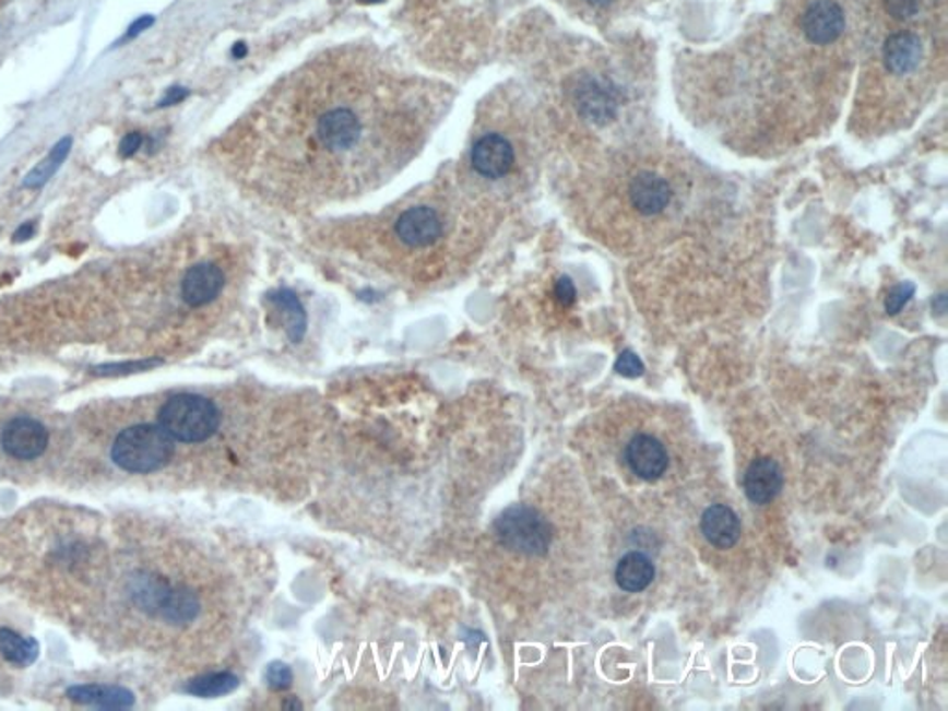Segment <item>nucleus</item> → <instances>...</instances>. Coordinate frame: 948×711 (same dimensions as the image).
I'll return each mask as SVG.
<instances>
[{
	"mask_svg": "<svg viewBox=\"0 0 948 711\" xmlns=\"http://www.w3.org/2000/svg\"><path fill=\"white\" fill-rule=\"evenodd\" d=\"M449 92L367 55L324 56L287 74L237 122V177L282 206L380 188L420 153Z\"/></svg>",
	"mask_w": 948,
	"mask_h": 711,
	"instance_id": "nucleus-1",
	"label": "nucleus"
},
{
	"mask_svg": "<svg viewBox=\"0 0 948 711\" xmlns=\"http://www.w3.org/2000/svg\"><path fill=\"white\" fill-rule=\"evenodd\" d=\"M487 204L471 186L436 189L415 197L407 206L393 208L365 232L364 252L395 260L436 258L443 252H474L489 230Z\"/></svg>",
	"mask_w": 948,
	"mask_h": 711,
	"instance_id": "nucleus-2",
	"label": "nucleus"
},
{
	"mask_svg": "<svg viewBox=\"0 0 948 711\" xmlns=\"http://www.w3.org/2000/svg\"><path fill=\"white\" fill-rule=\"evenodd\" d=\"M175 454V439L159 425L125 428L111 447L117 467L132 474H149L164 469Z\"/></svg>",
	"mask_w": 948,
	"mask_h": 711,
	"instance_id": "nucleus-3",
	"label": "nucleus"
},
{
	"mask_svg": "<svg viewBox=\"0 0 948 711\" xmlns=\"http://www.w3.org/2000/svg\"><path fill=\"white\" fill-rule=\"evenodd\" d=\"M158 423L175 441L202 443L220 430V407L206 396L180 393L159 407Z\"/></svg>",
	"mask_w": 948,
	"mask_h": 711,
	"instance_id": "nucleus-4",
	"label": "nucleus"
},
{
	"mask_svg": "<svg viewBox=\"0 0 948 711\" xmlns=\"http://www.w3.org/2000/svg\"><path fill=\"white\" fill-rule=\"evenodd\" d=\"M495 534L508 550L530 558L545 556L553 545V526L540 511L526 505L506 508L495 521Z\"/></svg>",
	"mask_w": 948,
	"mask_h": 711,
	"instance_id": "nucleus-5",
	"label": "nucleus"
},
{
	"mask_svg": "<svg viewBox=\"0 0 948 711\" xmlns=\"http://www.w3.org/2000/svg\"><path fill=\"white\" fill-rule=\"evenodd\" d=\"M226 286L228 269L220 260L204 258L186 269L180 280V297L189 308L201 310L213 305L225 293Z\"/></svg>",
	"mask_w": 948,
	"mask_h": 711,
	"instance_id": "nucleus-6",
	"label": "nucleus"
},
{
	"mask_svg": "<svg viewBox=\"0 0 948 711\" xmlns=\"http://www.w3.org/2000/svg\"><path fill=\"white\" fill-rule=\"evenodd\" d=\"M471 169L487 182H497L510 175L516 165V151L511 141L499 132H489L474 141L471 149Z\"/></svg>",
	"mask_w": 948,
	"mask_h": 711,
	"instance_id": "nucleus-7",
	"label": "nucleus"
},
{
	"mask_svg": "<svg viewBox=\"0 0 948 711\" xmlns=\"http://www.w3.org/2000/svg\"><path fill=\"white\" fill-rule=\"evenodd\" d=\"M0 445L8 457L31 462L42 457L49 447V430L32 417H15L0 434Z\"/></svg>",
	"mask_w": 948,
	"mask_h": 711,
	"instance_id": "nucleus-8",
	"label": "nucleus"
},
{
	"mask_svg": "<svg viewBox=\"0 0 948 711\" xmlns=\"http://www.w3.org/2000/svg\"><path fill=\"white\" fill-rule=\"evenodd\" d=\"M845 12L836 0H811L801 15V31L814 45H832L845 31Z\"/></svg>",
	"mask_w": 948,
	"mask_h": 711,
	"instance_id": "nucleus-9",
	"label": "nucleus"
},
{
	"mask_svg": "<svg viewBox=\"0 0 948 711\" xmlns=\"http://www.w3.org/2000/svg\"><path fill=\"white\" fill-rule=\"evenodd\" d=\"M628 467L641 481H657L669 465L667 450L649 434H638L625 450Z\"/></svg>",
	"mask_w": 948,
	"mask_h": 711,
	"instance_id": "nucleus-10",
	"label": "nucleus"
},
{
	"mask_svg": "<svg viewBox=\"0 0 948 711\" xmlns=\"http://www.w3.org/2000/svg\"><path fill=\"white\" fill-rule=\"evenodd\" d=\"M784 487V473L772 458H758L748 465L743 489L753 505H769Z\"/></svg>",
	"mask_w": 948,
	"mask_h": 711,
	"instance_id": "nucleus-11",
	"label": "nucleus"
},
{
	"mask_svg": "<svg viewBox=\"0 0 948 711\" xmlns=\"http://www.w3.org/2000/svg\"><path fill=\"white\" fill-rule=\"evenodd\" d=\"M628 197L632 206L643 215H657L669 206L673 189L665 178L652 170H641L628 186Z\"/></svg>",
	"mask_w": 948,
	"mask_h": 711,
	"instance_id": "nucleus-12",
	"label": "nucleus"
},
{
	"mask_svg": "<svg viewBox=\"0 0 948 711\" xmlns=\"http://www.w3.org/2000/svg\"><path fill=\"white\" fill-rule=\"evenodd\" d=\"M921 58H923V43L913 32H894L881 47V60L889 73H912L919 68Z\"/></svg>",
	"mask_w": 948,
	"mask_h": 711,
	"instance_id": "nucleus-13",
	"label": "nucleus"
},
{
	"mask_svg": "<svg viewBox=\"0 0 948 711\" xmlns=\"http://www.w3.org/2000/svg\"><path fill=\"white\" fill-rule=\"evenodd\" d=\"M700 530L706 540L715 548H732L742 537V521L732 508L713 505L700 519Z\"/></svg>",
	"mask_w": 948,
	"mask_h": 711,
	"instance_id": "nucleus-14",
	"label": "nucleus"
},
{
	"mask_svg": "<svg viewBox=\"0 0 948 711\" xmlns=\"http://www.w3.org/2000/svg\"><path fill=\"white\" fill-rule=\"evenodd\" d=\"M68 699L74 704L95 706L103 710H127L135 704V697L127 687L80 684L69 687Z\"/></svg>",
	"mask_w": 948,
	"mask_h": 711,
	"instance_id": "nucleus-15",
	"label": "nucleus"
},
{
	"mask_svg": "<svg viewBox=\"0 0 948 711\" xmlns=\"http://www.w3.org/2000/svg\"><path fill=\"white\" fill-rule=\"evenodd\" d=\"M615 580L620 590L628 593L644 591L654 580V566L651 559L641 553H630L619 559L615 567Z\"/></svg>",
	"mask_w": 948,
	"mask_h": 711,
	"instance_id": "nucleus-16",
	"label": "nucleus"
},
{
	"mask_svg": "<svg viewBox=\"0 0 948 711\" xmlns=\"http://www.w3.org/2000/svg\"><path fill=\"white\" fill-rule=\"evenodd\" d=\"M71 149H73V138L71 135L61 138L50 149L49 154L26 175L25 180H23V188L42 189L45 183H49L50 178L55 177L56 173L60 170L61 165H63V162L69 158Z\"/></svg>",
	"mask_w": 948,
	"mask_h": 711,
	"instance_id": "nucleus-17",
	"label": "nucleus"
},
{
	"mask_svg": "<svg viewBox=\"0 0 948 711\" xmlns=\"http://www.w3.org/2000/svg\"><path fill=\"white\" fill-rule=\"evenodd\" d=\"M0 654L15 667H31L39 656V643L10 628H0Z\"/></svg>",
	"mask_w": 948,
	"mask_h": 711,
	"instance_id": "nucleus-18",
	"label": "nucleus"
},
{
	"mask_svg": "<svg viewBox=\"0 0 948 711\" xmlns=\"http://www.w3.org/2000/svg\"><path fill=\"white\" fill-rule=\"evenodd\" d=\"M199 612H201V604L191 591L186 590V588H170L158 614L167 623L186 625V623L195 619Z\"/></svg>",
	"mask_w": 948,
	"mask_h": 711,
	"instance_id": "nucleus-19",
	"label": "nucleus"
},
{
	"mask_svg": "<svg viewBox=\"0 0 948 711\" xmlns=\"http://www.w3.org/2000/svg\"><path fill=\"white\" fill-rule=\"evenodd\" d=\"M269 300L282 311L289 340L293 343H300L306 334V311L297 295L292 289H279L269 297Z\"/></svg>",
	"mask_w": 948,
	"mask_h": 711,
	"instance_id": "nucleus-20",
	"label": "nucleus"
},
{
	"mask_svg": "<svg viewBox=\"0 0 948 711\" xmlns=\"http://www.w3.org/2000/svg\"><path fill=\"white\" fill-rule=\"evenodd\" d=\"M578 108L591 121H608L615 114V100L606 87L588 84L578 93Z\"/></svg>",
	"mask_w": 948,
	"mask_h": 711,
	"instance_id": "nucleus-21",
	"label": "nucleus"
},
{
	"mask_svg": "<svg viewBox=\"0 0 948 711\" xmlns=\"http://www.w3.org/2000/svg\"><path fill=\"white\" fill-rule=\"evenodd\" d=\"M237 686H239V678L234 673L221 671V673L197 676L193 680L188 682L186 694L199 697V699H217V697L236 691Z\"/></svg>",
	"mask_w": 948,
	"mask_h": 711,
	"instance_id": "nucleus-22",
	"label": "nucleus"
},
{
	"mask_svg": "<svg viewBox=\"0 0 948 711\" xmlns=\"http://www.w3.org/2000/svg\"><path fill=\"white\" fill-rule=\"evenodd\" d=\"M162 364L164 362L159 358L130 359V362H121V364L97 365V367H93L92 375L93 377L106 378L128 377V375H134V372L151 371V369Z\"/></svg>",
	"mask_w": 948,
	"mask_h": 711,
	"instance_id": "nucleus-23",
	"label": "nucleus"
},
{
	"mask_svg": "<svg viewBox=\"0 0 948 711\" xmlns=\"http://www.w3.org/2000/svg\"><path fill=\"white\" fill-rule=\"evenodd\" d=\"M263 678H265L269 689H273V691H286L293 684V671L284 662L269 663Z\"/></svg>",
	"mask_w": 948,
	"mask_h": 711,
	"instance_id": "nucleus-24",
	"label": "nucleus"
},
{
	"mask_svg": "<svg viewBox=\"0 0 948 711\" xmlns=\"http://www.w3.org/2000/svg\"><path fill=\"white\" fill-rule=\"evenodd\" d=\"M884 10L894 21H908L921 10V0H884Z\"/></svg>",
	"mask_w": 948,
	"mask_h": 711,
	"instance_id": "nucleus-25",
	"label": "nucleus"
},
{
	"mask_svg": "<svg viewBox=\"0 0 948 711\" xmlns=\"http://www.w3.org/2000/svg\"><path fill=\"white\" fill-rule=\"evenodd\" d=\"M615 371L627 378L641 377L644 371V365L638 354L632 353V351H625L617 358V362H615Z\"/></svg>",
	"mask_w": 948,
	"mask_h": 711,
	"instance_id": "nucleus-26",
	"label": "nucleus"
},
{
	"mask_svg": "<svg viewBox=\"0 0 948 711\" xmlns=\"http://www.w3.org/2000/svg\"><path fill=\"white\" fill-rule=\"evenodd\" d=\"M913 293H915L913 284H900V286L893 287L886 298V311L891 316L899 313L908 305V300L913 297Z\"/></svg>",
	"mask_w": 948,
	"mask_h": 711,
	"instance_id": "nucleus-27",
	"label": "nucleus"
},
{
	"mask_svg": "<svg viewBox=\"0 0 948 711\" xmlns=\"http://www.w3.org/2000/svg\"><path fill=\"white\" fill-rule=\"evenodd\" d=\"M554 295L558 298V303L561 306H571L574 305V300H577V289H574V284H572L571 279H559L556 282V287H554Z\"/></svg>",
	"mask_w": 948,
	"mask_h": 711,
	"instance_id": "nucleus-28",
	"label": "nucleus"
},
{
	"mask_svg": "<svg viewBox=\"0 0 948 711\" xmlns=\"http://www.w3.org/2000/svg\"><path fill=\"white\" fill-rule=\"evenodd\" d=\"M143 141H145V138L140 132H128L122 138L121 143H119V154H121L122 158H132L134 154L140 153Z\"/></svg>",
	"mask_w": 948,
	"mask_h": 711,
	"instance_id": "nucleus-29",
	"label": "nucleus"
},
{
	"mask_svg": "<svg viewBox=\"0 0 948 711\" xmlns=\"http://www.w3.org/2000/svg\"><path fill=\"white\" fill-rule=\"evenodd\" d=\"M188 95L189 92L186 87H170L164 97L159 98L158 108H169V106L180 104L188 98Z\"/></svg>",
	"mask_w": 948,
	"mask_h": 711,
	"instance_id": "nucleus-30",
	"label": "nucleus"
},
{
	"mask_svg": "<svg viewBox=\"0 0 948 711\" xmlns=\"http://www.w3.org/2000/svg\"><path fill=\"white\" fill-rule=\"evenodd\" d=\"M153 25V15H141L140 19H135L134 23L130 25V28H128L127 32V36H125V39H134V37H138L140 36V34H143V32L149 31V28H151V26Z\"/></svg>",
	"mask_w": 948,
	"mask_h": 711,
	"instance_id": "nucleus-31",
	"label": "nucleus"
},
{
	"mask_svg": "<svg viewBox=\"0 0 948 711\" xmlns=\"http://www.w3.org/2000/svg\"><path fill=\"white\" fill-rule=\"evenodd\" d=\"M36 221H26V223L19 226L17 230L13 232V241L15 244H25V241L36 236Z\"/></svg>",
	"mask_w": 948,
	"mask_h": 711,
	"instance_id": "nucleus-32",
	"label": "nucleus"
},
{
	"mask_svg": "<svg viewBox=\"0 0 948 711\" xmlns=\"http://www.w3.org/2000/svg\"><path fill=\"white\" fill-rule=\"evenodd\" d=\"M232 55H234V58H244V56L247 55L245 43H236V47L232 50Z\"/></svg>",
	"mask_w": 948,
	"mask_h": 711,
	"instance_id": "nucleus-33",
	"label": "nucleus"
},
{
	"mask_svg": "<svg viewBox=\"0 0 948 711\" xmlns=\"http://www.w3.org/2000/svg\"><path fill=\"white\" fill-rule=\"evenodd\" d=\"M585 2H588V4H591V7L602 8L608 7V4H612L614 0H585Z\"/></svg>",
	"mask_w": 948,
	"mask_h": 711,
	"instance_id": "nucleus-34",
	"label": "nucleus"
},
{
	"mask_svg": "<svg viewBox=\"0 0 948 711\" xmlns=\"http://www.w3.org/2000/svg\"><path fill=\"white\" fill-rule=\"evenodd\" d=\"M282 708H284V710H287V708H289V710H293V708H297V710H300V708H303V704H300V702H297V700L287 699L286 702L282 704Z\"/></svg>",
	"mask_w": 948,
	"mask_h": 711,
	"instance_id": "nucleus-35",
	"label": "nucleus"
},
{
	"mask_svg": "<svg viewBox=\"0 0 948 711\" xmlns=\"http://www.w3.org/2000/svg\"><path fill=\"white\" fill-rule=\"evenodd\" d=\"M359 2H364V4H377V2H383V0H359Z\"/></svg>",
	"mask_w": 948,
	"mask_h": 711,
	"instance_id": "nucleus-36",
	"label": "nucleus"
}]
</instances>
